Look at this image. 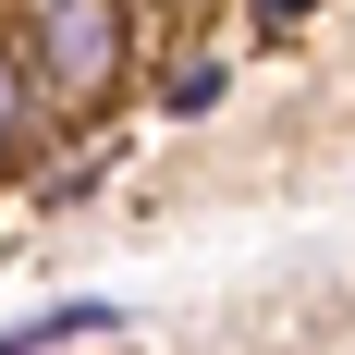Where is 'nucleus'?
Listing matches in <instances>:
<instances>
[{
  "instance_id": "1",
  "label": "nucleus",
  "mask_w": 355,
  "mask_h": 355,
  "mask_svg": "<svg viewBox=\"0 0 355 355\" xmlns=\"http://www.w3.org/2000/svg\"><path fill=\"white\" fill-rule=\"evenodd\" d=\"M12 62H25L49 135L62 123H98L123 86H135V0H12Z\"/></svg>"
},
{
  "instance_id": "2",
  "label": "nucleus",
  "mask_w": 355,
  "mask_h": 355,
  "mask_svg": "<svg viewBox=\"0 0 355 355\" xmlns=\"http://www.w3.org/2000/svg\"><path fill=\"white\" fill-rule=\"evenodd\" d=\"M37 147H49V110H37L25 62H12V25H0V172H25Z\"/></svg>"
},
{
  "instance_id": "3",
  "label": "nucleus",
  "mask_w": 355,
  "mask_h": 355,
  "mask_svg": "<svg viewBox=\"0 0 355 355\" xmlns=\"http://www.w3.org/2000/svg\"><path fill=\"white\" fill-rule=\"evenodd\" d=\"M220 98H233V62H220V49H196V62L159 73V110H172V123H196V110H220Z\"/></svg>"
},
{
  "instance_id": "4",
  "label": "nucleus",
  "mask_w": 355,
  "mask_h": 355,
  "mask_svg": "<svg viewBox=\"0 0 355 355\" xmlns=\"http://www.w3.org/2000/svg\"><path fill=\"white\" fill-rule=\"evenodd\" d=\"M306 12H319V0H245V37H294Z\"/></svg>"
}]
</instances>
